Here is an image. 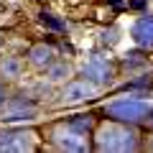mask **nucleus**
Masks as SVG:
<instances>
[{
    "label": "nucleus",
    "instance_id": "6ab92c4d",
    "mask_svg": "<svg viewBox=\"0 0 153 153\" xmlns=\"http://www.w3.org/2000/svg\"><path fill=\"white\" fill-rule=\"evenodd\" d=\"M151 148H153V138H151Z\"/></svg>",
    "mask_w": 153,
    "mask_h": 153
},
{
    "label": "nucleus",
    "instance_id": "20e7f679",
    "mask_svg": "<svg viewBox=\"0 0 153 153\" xmlns=\"http://www.w3.org/2000/svg\"><path fill=\"white\" fill-rule=\"evenodd\" d=\"M79 74H82L87 82H92L94 87H107V84L112 82V76H115V66L105 54H92L82 64V71H79Z\"/></svg>",
    "mask_w": 153,
    "mask_h": 153
},
{
    "label": "nucleus",
    "instance_id": "4468645a",
    "mask_svg": "<svg viewBox=\"0 0 153 153\" xmlns=\"http://www.w3.org/2000/svg\"><path fill=\"white\" fill-rule=\"evenodd\" d=\"M41 21H44V26L54 28V31H64L66 28V23L59 21V18H54V13H41Z\"/></svg>",
    "mask_w": 153,
    "mask_h": 153
},
{
    "label": "nucleus",
    "instance_id": "dca6fc26",
    "mask_svg": "<svg viewBox=\"0 0 153 153\" xmlns=\"http://www.w3.org/2000/svg\"><path fill=\"white\" fill-rule=\"evenodd\" d=\"M3 102H5V87H3V79H0V107H3Z\"/></svg>",
    "mask_w": 153,
    "mask_h": 153
},
{
    "label": "nucleus",
    "instance_id": "0eeeda50",
    "mask_svg": "<svg viewBox=\"0 0 153 153\" xmlns=\"http://www.w3.org/2000/svg\"><path fill=\"white\" fill-rule=\"evenodd\" d=\"M94 92H97V87H94L92 82H87V79H69V82L64 84V89H61V105H82V102H89V100H94Z\"/></svg>",
    "mask_w": 153,
    "mask_h": 153
},
{
    "label": "nucleus",
    "instance_id": "a211bd4d",
    "mask_svg": "<svg viewBox=\"0 0 153 153\" xmlns=\"http://www.w3.org/2000/svg\"><path fill=\"white\" fill-rule=\"evenodd\" d=\"M110 3H112V5H123V3H125V0H110Z\"/></svg>",
    "mask_w": 153,
    "mask_h": 153
},
{
    "label": "nucleus",
    "instance_id": "ddd939ff",
    "mask_svg": "<svg viewBox=\"0 0 153 153\" xmlns=\"http://www.w3.org/2000/svg\"><path fill=\"white\" fill-rule=\"evenodd\" d=\"M146 49H140V51H128L125 56H123V66L125 69H143V66L148 64V56L143 54Z\"/></svg>",
    "mask_w": 153,
    "mask_h": 153
},
{
    "label": "nucleus",
    "instance_id": "f257e3e1",
    "mask_svg": "<svg viewBox=\"0 0 153 153\" xmlns=\"http://www.w3.org/2000/svg\"><path fill=\"white\" fill-rule=\"evenodd\" d=\"M140 146V135L130 123H117L107 120L97 128L94 133V148L97 151H110V153H128Z\"/></svg>",
    "mask_w": 153,
    "mask_h": 153
},
{
    "label": "nucleus",
    "instance_id": "9b49d317",
    "mask_svg": "<svg viewBox=\"0 0 153 153\" xmlns=\"http://www.w3.org/2000/svg\"><path fill=\"white\" fill-rule=\"evenodd\" d=\"M71 76V66L66 64V61H54V64L46 69V79H49L51 84H59V82H66Z\"/></svg>",
    "mask_w": 153,
    "mask_h": 153
},
{
    "label": "nucleus",
    "instance_id": "39448f33",
    "mask_svg": "<svg viewBox=\"0 0 153 153\" xmlns=\"http://www.w3.org/2000/svg\"><path fill=\"white\" fill-rule=\"evenodd\" d=\"M36 148V133L26 128H5L0 130V153H26Z\"/></svg>",
    "mask_w": 153,
    "mask_h": 153
},
{
    "label": "nucleus",
    "instance_id": "7ed1b4c3",
    "mask_svg": "<svg viewBox=\"0 0 153 153\" xmlns=\"http://www.w3.org/2000/svg\"><path fill=\"white\" fill-rule=\"evenodd\" d=\"M38 115V102L33 97L18 94V97H8L0 107V120L3 123H18V120H33Z\"/></svg>",
    "mask_w": 153,
    "mask_h": 153
},
{
    "label": "nucleus",
    "instance_id": "423d86ee",
    "mask_svg": "<svg viewBox=\"0 0 153 153\" xmlns=\"http://www.w3.org/2000/svg\"><path fill=\"white\" fill-rule=\"evenodd\" d=\"M51 140H54L56 148H61V151H69V153H82V151H87V148H89L87 135L76 133L74 128H69L66 123H61V125L54 128V133H51Z\"/></svg>",
    "mask_w": 153,
    "mask_h": 153
},
{
    "label": "nucleus",
    "instance_id": "6e6552de",
    "mask_svg": "<svg viewBox=\"0 0 153 153\" xmlns=\"http://www.w3.org/2000/svg\"><path fill=\"white\" fill-rule=\"evenodd\" d=\"M130 38L138 49H153V16H140L130 26Z\"/></svg>",
    "mask_w": 153,
    "mask_h": 153
},
{
    "label": "nucleus",
    "instance_id": "2eb2a0df",
    "mask_svg": "<svg viewBox=\"0 0 153 153\" xmlns=\"http://www.w3.org/2000/svg\"><path fill=\"white\" fill-rule=\"evenodd\" d=\"M117 41H120V31H117L115 26L107 28V31H102V44H105V46H115Z\"/></svg>",
    "mask_w": 153,
    "mask_h": 153
},
{
    "label": "nucleus",
    "instance_id": "f03ea898",
    "mask_svg": "<svg viewBox=\"0 0 153 153\" xmlns=\"http://www.w3.org/2000/svg\"><path fill=\"white\" fill-rule=\"evenodd\" d=\"M148 102L143 100H135V97H123V100H115L105 107V115L110 120H117V123H130V125H138V123L146 120L148 115Z\"/></svg>",
    "mask_w": 153,
    "mask_h": 153
},
{
    "label": "nucleus",
    "instance_id": "9d476101",
    "mask_svg": "<svg viewBox=\"0 0 153 153\" xmlns=\"http://www.w3.org/2000/svg\"><path fill=\"white\" fill-rule=\"evenodd\" d=\"M23 74V61L18 56H0V79L3 82H16Z\"/></svg>",
    "mask_w": 153,
    "mask_h": 153
},
{
    "label": "nucleus",
    "instance_id": "1a4fd4ad",
    "mask_svg": "<svg viewBox=\"0 0 153 153\" xmlns=\"http://www.w3.org/2000/svg\"><path fill=\"white\" fill-rule=\"evenodd\" d=\"M54 61H56V49L51 44H36V46H31V51H28V64H31L33 69L46 71Z\"/></svg>",
    "mask_w": 153,
    "mask_h": 153
},
{
    "label": "nucleus",
    "instance_id": "f8f14e48",
    "mask_svg": "<svg viewBox=\"0 0 153 153\" xmlns=\"http://www.w3.org/2000/svg\"><path fill=\"white\" fill-rule=\"evenodd\" d=\"M66 125L74 128V130L82 133V135H89V130L94 128V120H92V115H74V117L66 120Z\"/></svg>",
    "mask_w": 153,
    "mask_h": 153
},
{
    "label": "nucleus",
    "instance_id": "f3484780",
    "mask_svg": "<svg viewBox=\"0 0 153 153\" xmlns=\"http://www.w3.org/2000/svg\"><path fill=\"white\" fill-rule=\"evenodd\" d=\"M146 123H148V125H151V128H153V107H151V110H148V115H146Z\"/></svg>",
    "mask_w": 153,
    "mask_h": 153
}]
</instances>
